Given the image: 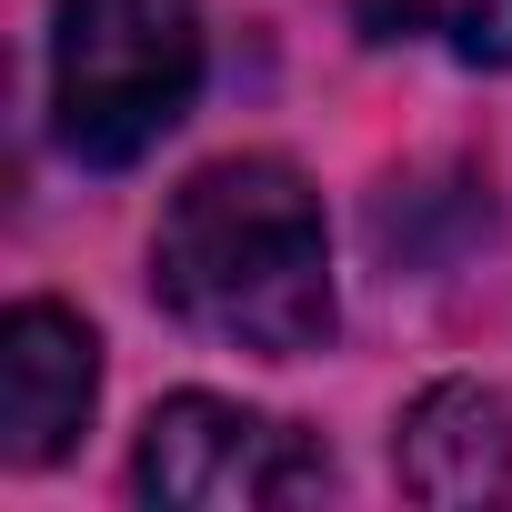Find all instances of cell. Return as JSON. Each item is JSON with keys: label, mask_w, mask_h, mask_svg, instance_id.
<instances>
[{"label": "cell", "mask_w": 512, "mask_h": 512, "mask_svg": "<svg viewBox=\"0 0 512 512\" xmlns=\"http://www.w3.org/2000/svg\"><path fill=\"white\" fill-rule=\"evenodd\" d=\"M151 292L171 322L302 362L332 342V241L322 201L292 161H211L171 191L161 241H151Z\"/></svg>", "instance_id": "1"}, {"label": "cell", "mask_w": 512, "mask_h": 512, "mask_svg": "<svg viewBox=\"0 0 512 512\" xmlns=\"http://www.w3.org/2000/svg\"><path fill=\"white\" fill-rule=\"evenodd\" d=\"M201 91V11L191 0H61L51 21V121L91 171L141 161L181 131Z\"/></svg>", "instance_id": "2"}, {"label": "cell", "mask_w": 512, "mask_h": 512, "mask_svg": "<svg viewBox=\"0 0 512 512\" xmlns=\"http://www.w3.org/2000/svg\"><path fill=\"white\" fill-rule=\"evenodd\" d=\"M131 482L171 512H251V502H312L332 492V462L272 422V412H241L221 392H171L141 422V462Z\"/></svg>", "instance_id": "3"}, {"label": "cell", "mask_w": 512, "mask_h": 512, "mask_svg": "<svg viewBox=\"0 0 512 512\" xmlns=\"http://www.w3.org/2000/svg\"><path fill=\"white\" fill-rule=\"evenodd\" d=\"M91 392H101V342L81 312L61 302H21L0 322V462H61L91 422Z\"/></svg>", "instance_id": "4"}, {"label": "cell", "mask_w": 512, "mask_h": 512, "mask_svg": "<svg viewBox=\"0 0 512 512\" xmlns=\"http://www.w3.org/2000/svg\"><path fill=\"white\" fill-rule=\"evenodd\" d=\"M392 472L412 502L432 512H472V502H502L512 492V402L482 392V382H432L402 432H392Z\"/></svg>", "instance_id": "5"}, {"label": "cell", "mask_w": 512, "mask_h": 512, "mask_svg": "<svg viewBox=\"0 0 512 512\" xmlns=\"http://www.w3.org/2000/svg\"><path fill=\"white\" fill-rule=\"evenodd\" d=\"M352 21L372 41L452 51L462 71H502L512 61V0H352Z\"/></svg>", "instance_id": "6"}]
</instances>
